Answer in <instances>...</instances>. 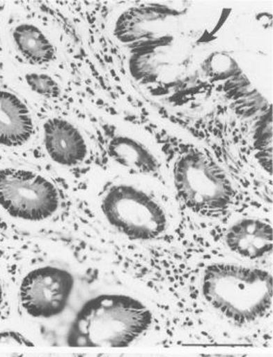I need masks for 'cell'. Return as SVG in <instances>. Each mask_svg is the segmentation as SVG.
I'll use <instances>...</instances> for the list:
<instances>
[{
	"instance_id": "6da1fadb",
	"label": "cell",
	"mask_w": 273,
	"mask_h": 357,
	"mask_svg": "<svg viewBox=\"0 0 273 357\" xmlns=\"http://www.w3.org/2000/svg\"><path fill=\"white\" fill-rule=\"evenodd\" d=\"M152 311L141 301L123 294H102L78 311L68 333L74 347L124 348L152 326Z\"/></svg>"
},
{
	"instance_id": "7a4b0ae2",
	"label": "cell",
	"mask_w": 273,
	"mask_h": 357,
	"mask_svg": "<svg viewBox=\"0 0 273 357\" xmlns=\"http://www.w3.org/2000/svg\"><path fill=\"white\" fill-rule=\"evenodd\" d=\"M272 276L258 268L231 264L206 267L201 282L204 299L219 314L244 326L267 315L272 305Z\"/></svg>"
},
{
	"instance_id": "3957f363",
	"label": "cell",
	"mask_w": 273,
	"mask_h": 357,
	"mask_svg": "<svg viewBox=\"0 0 273 357\" xmlns=\"http://www.w3.org/2000/svg\"><path fill=\"white\" fill-rule=\"evenodd\" d=\"M173 180L181 202L200 215L216 218L233 204L235 191L228 176L213 158L196 148L176 159Z\"/></svg>"
},
{
	"instance_id": "277c9868",
	"label": "cell",
	"mask_w": 273,
	"mask_h": 357,
	"mask_svg": "<svg viewBox=\"0 0 273 357\" xmlns=\"http://www.w3.org/2000/svg\"><path fill=\"white\" fill-rule=\"evenodd\" d=\"M101 210L109 225L132 241H154L167 229L160 204L134 185H112L102 199Z\"/></svg>"
},
{
	"instance_id": "5b68a950",
	"label": "cell",
	"mask_w": 273,
	"mask_h": 357,
	"mask_svg": "<svg viewBox=\"0 0 273 357\" xmlns=\"http://www.w3.org/2000/svg\"><path fill=\"white\" fill-rule=\"evenodd\" d=\"M0 206L13 218L43 221L60 206L57 188L43 176L32 171L0 170Z\"/></svg>"
},
{
	"instance_id": "8992f818",
	"label": "cell",
	"mask_w": 273,
	"mask_h": 357,
	"mask_svg": "<svg viewBox=\"0 0 273 357\" xmlns=\"http://www.w3.org/2000/svg\"><path fill=\"white\" fill-rule=\"evenodd\" d=\"M75 280L63 268L43 266L28 273L20 287L22 307L33 318L62 314L72 294Z\"/></svg>"
},
{
	"instance_id": "52a82bcc",
	"label": "cell",
	"mask_w": 273,
	"mask_h": 357,
	"mask_svg": "<svg viewBox=\"0 0 273 357\" xmlns=\"http://www.w3.org/2000/svg\"><path fill=\"white\" fill-rule=\"evenodd\" d=\"M45 145L51 160L58 165L74 167L88 155L85 137L70 121L51 119L45 122Z\"/></svg>"
},
{
	"instance_id": "ba28073f",
	"label": "cell",
	"mask_w": 273,
	"mask_h": 357,
	"mask_svg": "<svg viewBox=\"0 0 273 357\" xmlns=\"http://www.w3.org/2000/svg\"><path fill=\"white\" fill-rule=\"evenodd\" d=\"M224 242L234 254L256 260L272 252V226L261 219H242L227 229Z\"/></svg>"
},
{
	"instance_id": "9c48e42d",
	"label": "cell",
	"mask_w": 273,
	"mask_h": 357,
	"mask_svg": "<svg viewBox=\"0 0 273 357\" xmlns=\"http://www.w3.org/2000/svg\"><path fill=\"white\" fill-rule=\"evenodd\" d=\"M34 132L29 109L15 94L0 91V145L26 144Z\"/></svg>"
},
{
	"instance_id": "30bf717a",
	"label": "cell",
	"mask_w": 273,
	"mask_h": 357,
	"mask_svg": "<svg viewBox=\"0 0 273 357\" xmlns=\"http://www.w3.org/2000/svg\"><path fill=\"white\" fill-rule=\"evenodd\" d=\"M109 157L120 167L139 174L154 176L160 169V162L152 150L134 137L119 135L108 145Z\"/></svg>"
},
{
	"instance_id": "8fae6325",
	"label": "cell",
	"mask_w": 273,
	"mask_h": 357,
	"mask_svg": "<svg viewBox=\"0 0 273 357\" xmlns=\"http://www.w3.org/2000/svg\"><path fill=\"white\" fill-rule=\"evenodd\" d=\"M17 50L30 63L45 65L55 60V47L47 36L32 24H20L13 33Z\"/></svg>"
},
{
	"instance_id": "7c38bea8",
	"label": "cell",
	"mask_w": 273,
	"mask_h": 357,
	"mask_svg": "<svg viewBox=\"0 0 273 357\" xmlns=\"http://www.w3.org/2000/svg\"><path fill=\"white\" fill-rule=\"evenodd\" d=\"M254 147L260 165L272 174V113L267 111L257 123L254 132Z\"/></svg>"
},
{
	"instance_id": "4fadbf2b",
	"label": "cell",
	"mask_w": 273,
	"mask_h": 357,
	"mask_svg": "<svg viewBox=\"0 0 273 357\" xmlns=\"http://www.w3.org/2000/svg\"><path fill=\"white\" fill-rule=\"evenodd\" d=\"M238 70L236 63L231 56L223 54V53H216L212 55L204 63V73H208L209 77L221 80L227 77H231V74Z\"/></svg>"
},
{
	"instance_id": "5bb4252c",
	"label": "cell",
	"mask_w": 273,
	"mask_h": 357,
	"mask_svg": "<svg viewBox=\"0 0 273 357\" xmlns=\"http://www.w3.org/2000/svg\"><path fill=\"white\" fill-rule=\"evenodd\" d=\"M28 86L36 93L47 98H56L61 94L60 86L47 74L29 73L25 76Z\"/></svg>"
},
{
	"instance_id": "9a60e30c",
	"label": "cell",
	"mask_w": 273,
	"mask_h": 357,
	"mask_svg": "<svg viewBox=\"0 0 273 357\" xmlns=\"http://www.w3.org/2000/svg\"><path fill=\"white\" fill-rule=\"evenodd\" d=\"M34 347L35 343L24 334L16 331H0V346Z\"/></svg>"
},
{
	"instance_id": "2e32d148",
	"label": "cell",
	"mask_w": 273,
	"mask_h": 357,
	"mask_svg": "<svg viewBox=\"0 0 273 357\" xmlns=\"http://www.w3.org/2000/svg\"><path fill=\"white\" fill-rule=\"evenodd\" d=\"M200 357H249L244 356V354H201Z\"/></svg>"
},
{
	"instance_id": "e0dca14e",
	"label": "cell",
	"mask_w": 273,
	"mask_h": 357,
	"mask_svg": "<svg viewBox=\"0 0 273 357\" xmlns=\"http://www.w3.org/2000/svg\"><path fill=\"white\" fill-rule=\"evenodd\" d=\"M72 357H109L108 354H76Z\"/></svg>"
},
{
	"instance_id": "ac0fdd59",
	"label": "cell",
	"mask_w": 273,
	"mask_h": 357,
	"mask_svg": "<svg viewBox=\"0 0 273 357\" xmlns=\"http://www.w3.org/2000/svg\"><path fill=\"white\" fill-rule=\"evenodd\" d=\"M10 357H51L47 354H13Z\"/></svg>"
},
{
	"instance_id": "d6986e66",
	"label": "cell",
	"mask_w": 273,
	"mask_h": 357,
	"mask_svg": "<svg viewBox=\"0 0 273 357\" xmlns=\"http://www.w3.org/2000/svg\"><path fill=\"white\" fill-rule=\"evenodd\" d=\"M3 303V287H2L1 280H0V307Z\"/></svg>"
}]
</instances>
